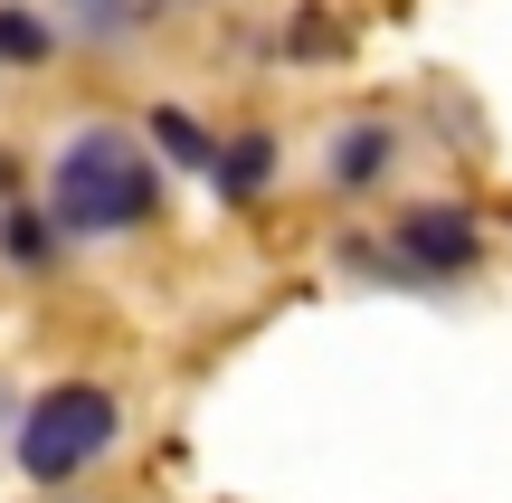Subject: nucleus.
<instances>
[{
  "label": "nucleus",
  "instance_id": "nucleus-1",
  "mask_svg": "<svg viewBox=\"0 0 512 503\" xmlns=\"http://www.w3.org/2000/svg\"><path fill=\"white\" fill-rule=\"evenodd\" d=\"M152 209H162V181H152V162L114 124H86L67 152H57L48 219L67 228V238H124V228H143Z\"/></svg>",
  "mask_w": 512,
  "mask_h": 503
},
{
  "label": "nucleus",
  "instance_id": "nucleus-2",
  "mask_svg": "<svg viewBox=\"0 0 512 503\" xmlns=\"http://www.w3.org/2000/svg\"><path fill=\"white\" fill-rule=\"evenodd\" d=\"M19 475L29 485H67V475H86L95 456L114 447V399L95 390V380H57V390H38L29 409H19Z\"/></svg>",
  "mask_w": 512,
  "mask_h": 503
},
{
  "label": "nucleus",
  "instance_id": "nucleus-3",
  "mask_svg": "<svg viewBox=\"0 0 512 503\" xmlns=\"http://www.w3.org/2000/svg\"><path fill=\"white\" fill-rule=\"evenodd\" d=\"M475 209H456V200H418V209H399V266H418V276H465L475 266Z\"/></svg>",
  "mask_w": 512,
  "mask_h": 503
},
{
  "label": "nucleus",
  "instance_id": "nucleus-4",
  "mask_svg": "<svg viewBox=\"0 0 512 503\" xmlns=\"http://www.w3.org/2000/svg\"><path fill=\"white\" fill-rule=\"evenodd\" d=\"M389 152H399V133H389V124H351L342 143H332V181H342V190L380 181V162H389Z\"/></svg>",
  "mask_w": 512,
  "mask_h": 503
},
{
  "label": "nucleus",
  "instance_id": "nucleus-5",
  "mask_svg": "<svg viewBox=\"0 0 512 503\" xmlns=\"http://www.w3.org/2000/svg\"><path fill=\"white\" fill-rule=\"evenodd\" d=\"M266 171H275V133H238V143L219 152V190H228V200H256Z\"/></svg>",
  "mask_w": 512,
  "mask_h": 503
},
{
  "label": "nucleus",
  "instance_id": "nucleus-6",
  "mask_svg": "<svg viewBox=\"0 0 512 503\" xmlns=\"http://www.w3.org/2000/svg\"><path fill=\"white\" fill-rule=\"evenodd\" d=\"M48 19L38 10H19V0H0V67H48Z\"/></svg>",
  "mask_w": 512,
  "mask_h": 503
},
{
  "label": "nucleus",
  "instance_id": "nucleus-7",
  "mask_svg": "<svg viewBox=\"0 0 512 503\" xmlns=\"http://www.w3.org/2000/svg\"><path fill=\"white\" fill-rule=\"evenodd\" d=\"M152 143H162V152H171L181 171H219V143H209V133L190 124L181 105H162V114H152Z\"/></svg>",
  "mask_w": 512,
  "mask_h": 503
},
{
  "label": "nucleus",
  "instance_id": "nucleus-8",
  "mask_svg": "<svg viewBox=\"0 0 512 503\" xmlns=\"http://www.w3.org/2000/svg\"><path fill=\"white\" fill-rule=\"evenodd\" d=\"M285 48H294V67H332V57H342V29H332L323 10H294Z\"/></svg>",
  "mask_w": 512,
  "mask_h": 503
},
{
  "label": "nucleus",
  "instance_id": "nucleus-9",
  "mask_svg": "<svg viewBox=\"0 0 512 503\" xmlns=\"http://www.w3.org/2000/svg\"><path fill=\"white\" fill-rule=\"evenodd\" d=\"M48 238H67V228H57V219H38V209H10V219H0V247H10L19 266H38V257H48Z\"/></svg>",
  "mask_w": 512,
  "mask_h": 503
},
{
  "label": "nucleus",
  "instance_id": "nucleus-10",
  "mask_svg": "<svg viewBox=\"0 0 512 503\" xmlns=\"http://www.w3.org/2000/svg\"><path fill=\"white\" fill-rule=\"evenodd\" d=\"M76 10H105V19H114V10H124V0H76Z\"/></svg>",
  "mask_w": 512,
  "mask_h": 503
}]
</instances>
